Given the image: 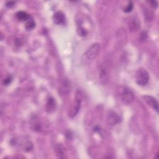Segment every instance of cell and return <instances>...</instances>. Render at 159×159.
Instances as JSON below:
<instances>
[{"instance_id":"obj_2","label":"cell","mask_w":159,"mask_h":159,"mask_svg":"<svg viewBox=\"0 0 159 159\" xmlns=\"http://www.w3.org/2000/svg\"><path fill=\"white\" fill-rule=\"evenodd\" d=\"M149 80V73L145 68H140L137 70L136 73V81L139 86H145L147 84Z\"/></svg>"},{"instance_id":"obj_7","label":"cell","mask_w":159,"mask_h":159,"mask_svg":"<svg viewBox=\"0 0 159 159\" xmlns=\"http://www.w3.org/2000/svg\"><path fill=\"white\" fill-rule=\"evenodd\" d=\"M70 83L67 80H64L59 87V93L62 95H67L70 92Z\"/></svg>"},{"instance_id":"obj_12","label":"cell","mask_w":159,"mask_h":159,"mask_svg":"<svg viewBox=\"0 0 159 159\" xmlns=\"http://www.w3.org/2000/svg\"><path fill=\"white\" fill-rule=\"evenodd\" d=\"M16 18L19 21H26L28 20H29L30 18V15L27 13L26 12L24 11H19L16 15Z\"/></svg>"},{"instance_id":"obj_13","label":"cell","mask_w":159,"mask_h":159,"mask_svg":"<svg viewBox=\"0 0 159 159\" xmlns=\"http://www.w3.org/2000/svg\"><path fill=\"white\" fill-rule=\"evenodd\" d=\"M129 28L131 31H136L140 28V24L137 21L135 18L131 19L129 24Z\"/></svg>"},{"instance_id":"obj_8","label":"cell","mask_w":159,"mask_h":159,"mask_svg":"<svg viewBox=\"0 0 159 159\" xmlns=\"http://www.w3.org/2000/svg\"><path fill=\"white\" fill-rule=\"evenodd\" d=\"M57 107V102L55 101V99H54L53 97H50L48 99L46 106H45V109L46 111L48 113H54Z\"/></svg>"},{"instance_id":"obj_14","label":"cell","mask_w":159,"mask_h":159,"mask_svg":"<svg viewBox=\"0 0 159 159\" xmlns=\"http://www.w3.org/2000/svg\"><path fill=\"white\" fill-rule=\"evenodd\" d=\"M144 16L145 20L147 22H151L154 19V13L151 10L147 8H145L144 10Z\"/></svg>"},{"instance_id":"obj_1","label":"cell","mask_w":159,"mask_h":159,"mask_svg":"<svg viewBox=\"0 0 159 159\" xmlns=\"http://www.w3.org/2000/svg\"><path fill=\"white\" fill-rule=\"evenodd\" d=\"M100 50V45L98 43L92 44L88 49L84 52L81 57V62L83 64L90 63L98 56Z\"/></svg>"},{"instance_id":"obj_21","label":"cell","mask_w":159,"mask_h":159,"mask_svg":"<svg viewBox=\"0 0 159 159\" xmlns=\"http://www.w3.org/2000/svg\"><path fill=\"white\" fill-rule=\"evenodd\" d=\"M16 4L15 2H8L6 4V6L8 8H11L14 6V5Z\"/></svg>"},{"instance_id":"obj_11","label":"cell","mask_w":159,"mask_h":159,"mask_svg":"<svg viewBox=\"0 0 159 159\" xmlns=\"http://www.w3.org/2000/svg\"><path fill=\"white\" fill-rule=\"evenodd\" d=\"M55 152L58 158H65V150L62 145L57 144L55 146Z\"/></svg>"},{"instance_id":"obj_6","label":"cell","mask_w":159,"mask_h":159,"mask_svg":"<svg viewBox=\"0 0 159 159\" xmlns=\"http://www.w3.org/2000/svg\"><path fill=\"white\" fill-rule=\"evenodd\" d=\"M134 100V94L129 90H124L122 93V100L125 104H131Z\"/></svg>"},{"instance_id":"obj_15","label":"cell","mask_w":159,"mask_h":159,"mask_svg":"<svg viewBox=\"0 0 159 159\" xmlns=\"http://www.w3.org/2000/svg\"><path fill=\"white\" fill-rule=\"evenodd\" d=\"M25 28L28 31H32L35 28V22L33 20H29L26 24Z\"/></svg>"},{"instance_id":"obj_3","label":"cell","mask_w":159,"mask_h":159,"mask_svg":"<svg viewBox=\"0 0 159 159\" xmlns=\"http://www.w3.org/2000/svg\"><path fill=\"white\" fill-rule=\"evenodd\" d=\"M82 101V94L80 91H77L75 96V103L73 106L72 109L69 111L68 116L70 118L75 117L79 112L81 108Z\"/></svg>"},{"instance_id":"obj_4","label":"cell","mask_w":159,"mask_h":159,"mask_svg":"<svg viewBox=\"0 0 159 159\" xmlns=\"http://www.w3.org/2000/svg\"><path fill=\"white\" fill-rule=\"evenodd\" d=\"M107 123L109 125L114 126L119 123L121 121V118L114 111H109L107 115Z\"/></svg>"},{"instance_id":"obj_9","label":"cell","mask_w":159,"mask_h":159,"mask_svg":"<svg viewBox=\"0 0 159 159\" xmlns=\"http://www.w3.org/2000/svg\"><path fill=\"white\" fill-rule=\"evenodd\" d=\"M65 21V16L64 13L62 11H57L53 16L54 22L58 25V24H63Z\"/></svg>"},{"instance_id":"obj_20","label":"cell","mask_w":159,"mask_h":159,"mask_svg":"<svg viewBox=\"0 0 159 159\" xmlns=\"http://www.w3.org/2000/svg\"><path fill=\"white\" fill-rule=\"evenodd\" d=\"M147 32L144 31L142 32L139 36L140 41H144L147 39Z\"/></svg>"},{"instance_id":"obj_19","label":"cell","mask_w":159,"mask_h":159,"mask_svg":"<svg viewBox=\"0 0 159 159\" xmlns=\"http://www.w3.org/2000/svg\"><path fill=\"white\" fill-rule=\"evenodd\" d=\"M133 9V4L132 2H129L126 8L124 9V12L125 13H130V12Z\"/></svg>"},{"instance_id":"obj_16","label":"cell","mask_w":159,"mask_h":159,"mask_svg":"<svg viewBox=\"0 0 159 159\" xmlns=\"http://www.w3.org/2000/svg\"><path fill=\"white\" fill-rule=\"evenodd\" d=\"M77 32L79 34V35L83 36V37L86 36L88 34V31L86 29H84L83 28L81 27V26L78 28Z\"/></svg>"},{"instance_id":"obj_17","label":"cell","mask_w":159,"mask_h":159,"mask_svg":"<svg viewBox=\"0 0 159 159\" xmlns=\"http://www.w3.org/2000/svg\"><path fill=\"white\" fill-rule=\"evenodd\" d=\"M32 148H33V144H32V142L28 141L26 143H25V145H24V151L26 152H29L32 151Z\"/></svg>"},{"instance_id":"obj_10","label":"cell","mask_w":159,"mask_h":159,"mask_svg":"<svg viewBox=\"0 0 159 159\" xmlns=\"http://www.w3.org/2000/svg\"><path fill=\"white\" fill-rule=\"evenodd\" d=\"M100 79L103 84H105L108 82L109 80V70L107 67L103 66L101 67L100 73Z\"/></svg>"},{"instance_id":"obj_18","label":"cell","mask_w":159,"mask_h":159,"mask_svg":"<svg viewBox=\"0 0 159 159\" xmlns=\"http://www.w3.org/2000/svg\"><path fill=\"white\" fill-rule=\"evenodd\" d=\"M12 81H13V78H12V77L11 75H9L6 78L4 79L3 83L4 85H6V86H7V85L11 83Z\"/></svg>"},{"instance_id":"obj_5","label":"cell","mask_w":159,"mask_h":159,"mask_svg":"<svg viewBox=\"0 0 159 159\" xmlns=\"http://www.w3.org/2000/svg\"><path fill=\"white\" fill-rule=\"evenodd\" d=\"M143 98L144 100L147 103V104L152 108L154 109H155L157 113L158 112V103L156 98L149 95L143 96Z\"/></svg>"},{"instance_id":"obj_22","label":"cell","mask_w":159,"mask_h":159,"mask_svg":"<svg viewBox=\"0 0 159 159\" xmlns=\"http://www.w3.org/2000/svg\"><path fill=\"white\" fill-rule=\"evenodd\" d=\"M149 3L151 4V6L153 8H157L158 7V3L156 1H151L149 2Z\"/></svg>"}]
</instances>
